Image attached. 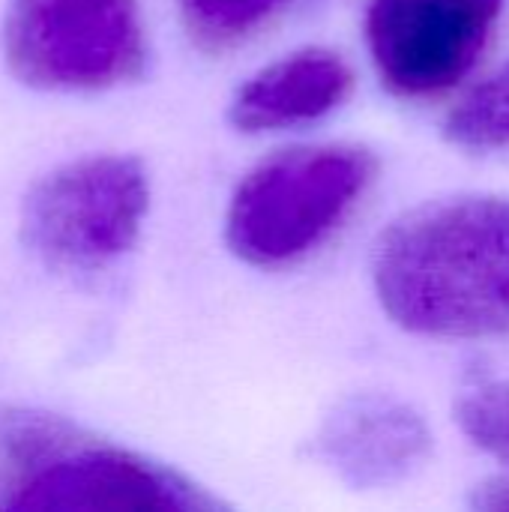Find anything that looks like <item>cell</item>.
Segmentation results:
<instances>
[{
  "mask_svg": "<svg viewBox=\"0 0 509 512\" xmlns=\"http://www.w3.org/2000/svg\"><path fill=\"white\" fill-rule=\"evenodd\" d=\"M291 0H177L189 42L204 54H228L267 30Z\"/></svg>",
  "mask_w": 509,
  "mask_h": 512,
  "instance_id": "obj_9",
  "label": "cell"
},
{
  "mask_svg": "<svg viewBox=\"0 0 509 512\" xmlns=\"http://www.w3.org/2000/svg\"><path fill=\"white\" fill-rule=\"evenodd\" d=\"M150 210L138 156L90 153L42 174L21 201L24 246L57 273H99L129 255Z\"/></svg>",
  "mask_w": 509,
  "mask_h": 512,
  "instance_id": "obj_4",
  "label": "cell"
},
{
  "mask_svg": "<svg viewBox=\"0 0 509 512\" xmlns=\"http://www.w3.org/2000/svg\"><path fill=\"white\" fill-rule=\"evenodd\" d=\"M0 510L216 512L225 501L54 411L0 402Z\"/></svg>",
  "mask_w": 509,
  "mask_h": 512,
  "instance_id": "obj_2",
  "label": "cell"
},
{
  "mask_svg": "<svg viewBox=\"0 0 509 512\" xmlns=\"http://www.w3.org/2000/svg\"><path fill=\"white\" fill-rule=\"evenodd\" d=\"M456 423L468 441L509 468V378H477L459 390Z\"/></svg>",
  "mask_w": 509,
  "mask_h": 512,
  "instance_id": "obj_11",
  "label": "cell"
},
{
  "mask_svg": "<svg viewBox=\"0 0 509 512\" xmlns=\"http://www.w3.org/2000/svg\"><path fill=\"white\" fill-rule=\"evenodd\" d=\"M468 504L483 512L509 510V477H495V480L480 483L474 495L468 498Z\"/></svg>",
  "mask_w": 509,
  "mask_h": 512,
  "instance_id": "obj_12",
  "label": "cell"
},
{
  "mask_svg": "<svg viewBox=\"0 0 509 512\" xmlns=\"http://www.w3.org/2000/svg\"><path fill=\"white\" fill-rule=\"evenodd\" d=\"M141 0H9L3 60L42 93H102L147 69Z\"/></svg>",
  "mask_w": 509,
  "mask_h": 512,
  "instance_id": "obj_5",
  "label": "cell"
},
{
  "mask_svg": "<svg viewBox=\"0 0 509 512\" xmlns=\"http://www.w3.org/2000/svg\"><path fill=\"white\" fill-rule=\"evenodd\" d=\"M378 159L360 144H309L252 165L225 210V243L258 270H285L318 252L375 183Z\"/></svg>",
  "mask_w": 509,
  "mask_h": 512,
  "instance_id": "obj_3",
  "label": "cell"
},
{
  "mask_svg": "<svg viewBox=\"0 0 509 512\" xmlns=\"http://www.w3.org/2000/svg\"><path fill=\"white\" fill-rule=\"evenodd\" d=\"M306 453L351 489H387L429 462L432 429L390 393H354L324 414Z\"/></svg>",
  "mask_w": 509,
  "mask_h": 512,
  "instance_id": "obj_7",
  "label": "cell"
},
{
  "mask_svg": "<svg viewBox=\"0 0 509 512\" xmlns=\"http://www.w3.org/2000/svg\"><path fill=\"white\" fill-rule=\"evenodd\" d=\"M345 54L309 45L252 72L228 102V123L243 135L300 129L330 117L354 93Z\"/></svg>",
  "mask_w": 509,
  "mask_h": 512,
  "instance_id": "obj_8",
  "label": "cell"
},
{
  "mask_svg": "<svg viewBox=\"0 0 509 512\" xmlns=\"http://www.w3.org/2000/svg\"><path fill=\"white\" fill-rule=\"evenodd\" d=\"M390 321L429 339H509V198L450 195L393 219L372 252Z\"/></svg>",
  "mask_w": 509,
  "mask_h": 512,
  "instance_id": "obj_1",
  "label": "cell"
},
{
  "mask_svg": "<svg viewBox=\"0 0 509 512\" xmlns=\"http://www.w3.org/2000/svg\"><path fill=\"white\" fill-rule=\"evenodd\" d=\"M507 0H369L366 45L384 87L402 99L453 90L489 45Z\"/></svg>",
  "mask_w": 509,
  "mask_h": 512,
  "instance_id": "obj_6",
  "label": "cell"
},
{
  "mask_svg": "<svg viewBox=\"0 0 509 512\" xmlns=\"http://www.w3.org/2000/svg\"><path fill=\"white\" fill-rule=\"evenodd\" d=\"M444 135L465 150H507L509 60L465 93V99L447 114Z\"/></svg>",
  "mask_w": 509,
  "mask_h": 512,
  "instance_id": "obj_10",
  "label": "cell"
}]
</instances>
